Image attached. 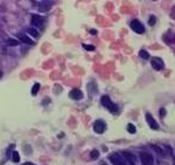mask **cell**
Returning <instances> with one entry per match:
<instances>
[{
	"mask_svg": "<svg viewBox=\"0 0 175 165\" xmlns=\"http://www.w3.org/2000/svg\"><path fill=\"white\" fill-rule=\"evenodd\" d=\"M39 89H40V84L39 83H35L34 86H33V89H32V95H36L37 94V92H39Z\"/></svg>",
	"mask_w": 175,
	"mask_h": 165,
	"instance_id": "cell-15",
	"label": "cell"
},
{
	"mask_svg": "<svg viewBox=\"0 0 175 165\" xmlns=\"http://www.w3.org/2000/svg\"><path fill=\"white\" fill-rule=\"evenodd\" d=\"M69 97L72 98V100L78 101V100H82V98H83V93H82L80 89H77V88H75V89H72V90L69 93Z\"/></svg>",
	"mask_w": 175,
	"mask_h": 165,
	"instance_id": "cell-10",
	"label": "cell"
},
{
	"mask_svg": "<svg viewBox=\"0 0 175 165\" xmlns=\"http://www.w3.org/2000/svg\"><path fill=\"white\" fill-rule=\"evenodd\" d=\"M101 102H102V104L105 107V108H107L111 112H117L118 111V107L112 102L111 101V98L107 96V95H104V96H102V98H101Z\"/></svg>",
	"mask_w": 175,
	"mask_h": 165,
	"instance_id": "cell-1",
	"label": "cell"
},
{
	"mask_svg": "<svg viewBox=\"0 0 175 165\" xmlns=\"http://www.w3.org/2000/svg\"><path fill=\"white\" fill-rule=\"evenodd\" d=\"M12 159H13V162H14V163L20 162V155H19V152L14 151V152H13V157H12Z\"/></svg>",
	"mask_w": 175,
	"mask_h": 165,
	"instance_id": "cell-18",
	"label": "cell"
},
{
	"mask_svg": "<svg viewBox=\"0 0 175 165\" xmlns=\"http://www.w3.org/2000/svg\"><path fill=\"white\" fill-rule=\"evenodd\" d=\"M105 129H106V124L102 120H98V121H96L93 123V130H95V132L103 134L105 131Z\"/></svg>",
	"mask_w": 175,
	"mask_h": 165,
	"instance_id": "cell-5",
	"label": "cell"
},
{
	"mask_svg": "<svg viewBox=\"0 0 175 165\" xmlns=\"http://www.w3.org/2000/svg\"><path fill=\"white\" fill-rule=\"evenodd\" d=\"M165 40H166L168 43H175V33L168 32V33L165 35Z\"/></svg>",
	"mask_w": 175,
	"mask_h": 165,
	"instance_id": "cell-12",
	"label": "cell"
},
{
	"mask_svg": "<svg viewBox=\"0 0 175 165\" xmlns=\"http://www.w3.org/2000/svg\"><path fill=\"white\" fill-rule=\"evenodd\" d=\"M160 116L161 117H165L166 116V109H164V108L160 109Z\"/></svg>",
	"mask_w": 175,
	"mask_h": 165,
	"instance_id": "cell-23",
	"label": "cell"
},
{
	"mask_svg": "<svg viewBox=\"0 0 175 165\" xmlns=\"http://www.w3.org/2000/svg\"><path fill=\"white\" fill-rule=\"evenodd\" d=\"M131 28L135 32V33H138V34H143L145 32V27H144V25L139 21V20H133L131 22Z\"/></svg>",
	"mask_w": 175,
	"mask_h": 165,
	"instance_id": "cell-4",
	"label": "cell"
},
{
	"mask_svg": "<svg viewBox=\"0 0 175 165\" xmlns=\"http://www.w3.org/2000/svg\"><path fill=\"white\" fill-rule=\"evenodd\" d=\"M173 12H174V18H175V7H173Z\"/></svg>",
	"mask_w": 175,
	"mask_h": 165,
	"instance_id": "cell-27",
	"label": "cell"
},
{
	"mask_svg": "<svg viewBox=\"0 0 175 165\" xmlns=\"http://www.w3.org/2000/svg\"><path fill=\"white\" fill-rule=\"evenodd\" d=\"M140 160L143 165H154V158L149 152H140Z\"/></svg>",
	"mask_w": 175,
	"mask_h": 165,
	"instance_id": "cell-2",
	"label": "cell"
},
{
	"mask_svg": "<svg viewBox=\"0 0 175 165\" xmlns=\"http://www.w3.org/2000/svg\"><path fill=\"white\" fill-rule=\"evenodd\" d=\"M52 5H53L52 1H41L39 8H40V11H47L52 7Z\"/></svg>",
	"mask_w": 175,
	"mask_h": 165,
	"instance_id": "cell-13",
	"label": "cell"
},
{
	"mask_svg": "<svg viewBox=\"0 0 175 165\" xmlns=\"http://www.w3.org/2000/svg\"><path fill=\"white\" fill-rule=\"evenodd\" d=\"M96 33H97V32H96L95 29H91V34H96Z\"/></svg>",
	"mask_w": 175,
	"mask_h": 165,
	"instance_id": "cell-25",
	"label": "cell"
},
{
	"mask_svg": "<svg viewBox=\"0 0 175 165\" xmlns=\"http://www.w3.org/2000/svg\"><path fill=\"white\" fill-rule=\"evenodd\" d=\"M17 36H18V39L19 40H21L22 42H25V43H28V45H34V41H32L29 37L26 35V34H23V33H18L17 34Z\"/></svg>",
	"mask_w": 175,
	"mask_h": 165,
	"instance_id": "cell-11",
	"label": "cell"
},
{
	"mask_svg": "<svg viewBox=\"0 0 175 165\" xmlns=\"http://www.w3.org/2000/svg\"><path fill=\"white\" fill-rule=\"evenodd\" d=\"M139 56H140L141 59H144V60H148V59H149L148 52H146V50H144V49H141L140 52H139Z\"/></svg>",
	"mask_w": 175,
	"mask_h": 165,
	"instance_id": "cell-14",
	"label": "cell"
},
{
	"mask_svg": "<svg viewBox=\"0 0 175 165\" xmlns=\"http://www.w3.org/2000/svg\"><path fill=\"white\" fill-rule=\"evenodd\" d=\"M32 23L36 27H41L44 23V18H42L39 14H33L32 15Z\"/></svg>",
	"mask_w": 175,
	"mask_h": 165,
	"instance_id": "cell-7",
	"label": "cell"
},
{
	"mask_svg": "<svg viewBox=\"0 0 175 165\" xmlns=\"http://www.w3.org/2000/svg\"><path fill=\"white\" fill-rule=\"evenodd\" d=\"M103 165H105V164H103Z\"/></svg>",
	"mask_w": 175,
	"mask_h": 165,
	"instance_id": "cell-28",
	"label": "cell"
},
{
	"mask_svg": "<svg viewBox=\"0 0 175 165\" xmlns=\"http://www.w3.org/2000/svg\"><path fill=\"white\" fill-rule=\"evenodd\" d=\"M98 157H99V152L97 150H92L91 151V158L92 159H97Z\"/></svg>",
	"mask_w": 175,
	"mask_h": 165,
	"instance_id": "cell-20",
	"label": "cell"
},
{
	"mask_svg": "<svg viewBox=\"0 0 175 165\" xmlns=\"http://www.w3.org/2000/svg\"><path fill=\"white\" fill-rule=\"evenodd\" d=\"M146 121H147V123H148V125L151 126L152 129H154V130H158L159 129V125H158V123H156V121L153 118V116L151 115V114H146Z\"/></svg>",
	"mask_w": 175,
	"mask_h": 165,
	"instance_id": "cell-9",
	"label": "cell"
},
{
	"mask_svg": "<svg viewBox=\"0 0 175 165\" xmlns=\"http://www.w3.org/2000/svg\"><path fill=\"white\" fill-rule=\"evenodd\" d=\"M28 33H29L30 35H33L34 37H37V36H39V32H37L36 29H34V28H28Z\"/></svg>",
	"mask_w": 175,
	"mask_h": 165,
	"instance_id": "cell-19",
	"label": "cell"
},
{
	"mask_svg": "<svg viewBox=\"0 0 175 165\" xmlns=\"http://www.w3.org/2000/svg\"><path fill=\"white\" fill-rule=\"evenodd\" d=\"M22 165H34V164H32V163H25V164H22Z\"/></svg>",
	"mask_w": 175,
	"mask_h": 165,
	"instance_id": "cell-24",
	"label": "cell"
},
{
	"mask_svg": "<svg viewBox=\"0 0 175 165\" xmlns=\"http://www.w3.org/2000/svg\"><path fill=\"white\" fill-rule=\"evenodd\" d=\"M1 77H3V71L0 70V79H1Z\"/></svg>",
	"mask_w": 175,
	"mask_h": 165,
	"instance_id": "cell-26",
	"label": "cell"
},
{
	"mask_svg": "<svg viewBox=\"0 0 175 165\" xmlns=\"http://www.w3.org/2000/svg\"><path fill=\"white\" fill-rule=\"evenodd\" d=\"M83 48H85L86 50H95V46H92V45H85V43H83Z\"/></svg>",
	"mask_w": 175,
	"mask_h": 165,
	"instance_id": "cell-21",
	"label": "cell"
},
{
	"mask_svg": "<svg viewBox=\"0 0 175 165\" xmlns=\"http://www.w3.org/2000/svg\"><path fill=\"white\" fill-rule=\"evenodd\" d=\"M123 157L125 162H129L130 165H135V156L129 151H123Z\"/></svg>",
	"mask_w": 175,
	"mask_h": 165,
	"instance_id": "cell-8",
	"label": "cell"
},
{
	"mask_svg": "<svg viewBox=\"0 0 175 165\" xmlns=\"http://www.w3.org/2000/svg\"><path fill=\"white\" fill-rule=\"evenodd\" d=\"M151 65L155 70H161V69H164V67H165L164 61H162L160 57H153L152 61H151Z\"/></svg>",
	"mask_w": 175,
	"mask_h": 165,
	"instance_id": "cell-6",
	"label": "cell"
},
{
	"mask_svg": "<svg viewBox=\"0 0 175 165\" xmlns=\"http://www.w3.org/2000/svg\"><path fill=\"white\" fill-rule=\"evenodd\" d=\"M110 162L113 164V165H126V162H125V159L119 155V154H112L110 155Z\"/></svg>",
	"mask_w": 175,
	"mask_h": 165,
	"instance_id": "cell-3",
	"label": "cell"
},
{
	"mask_svg": "<svg viewBox=\"0 0 175 165\" xmlns=\"http://www.w3.org/2000/svg\"><path fill=\"white\" fill-rule=\"evenodd\" d=\"M6 42H7L8 46H18L19 45V41L15 40V39H8Z\"/></svg>",
	"mask_w": 175,
	"mask_h": 165,
	"instance_id": "cell-16",
	"label": "cell"
},
{
	"mask_svg": "<svg viewBox=\"0 0 175 165\" xmlns=\"http://www.w3.org/2000/svg\"><path fill=\"white\" fill-rule=\"evenodd\" d=\"M127 131L130 132V134H135V131H137V129H135V126L133 125V124H127Z\"/></svg>",
	"mask_w": 175,
	"mask_h": 165,
	"instance_id": "cell-17",
	"label": "cell"
},
{
	"mask_svg": "<svg viewBox=\"0 0 175 165\" xmlns=\"http://www.w3.org/2000/svg\"><path fill=\"white\" fill-rule=\"evenodd\" d=\"M155 22H156V18L152 15L151 18H149V21H148V23L151 25V26H153V25H155Z\"/></svg>",
	"mask_w": 175,
	"mask_h": 165,
	"instance_id": "cell-22",
	"label": "cell"
}]
</instances>
